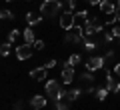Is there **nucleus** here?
<instances>
[{"mask_svg": "<svg viewBox=\"0 0 120 110\" xmlns=\"http://www.w3.org/2000/svg\"><path fill=\"white\" fill-rule=\"evenodd\" d=\"M60 10H62V4H60L58 0H44L42 6H40V14H42V16H46V18L56 16Z\"/></svg>", "mask_w": 120, "mask_h": 110, "instance_id": "1", "label": "nucleus"}, {"mask_svg": "<svg viewBox=\"0 0 120 110\" xmlns=\"http://www.w3.org/2000/svg\"><path fill=\"white\" fill-rule=\"evenodd\" d=\"M98 32H102V22H98L96 18H86L84 20V34L86 36H94Z\"/></svg>", "mask_w": 120, "mask_h": 110, "instance_id": "2", "label": "nucleus"}, {"mask_svg": "<svg viewBox=\"0 0 120 110\" xmlns=\"http://www.w3.org/2000/svg\"><path fill=\"white\" fill-rule=\"evenodd\" d=\"M74 24H76V16H74L72 12H62V16H60V28L62 30H72Z\"/></svg>", "mask_w": 120, "mask_h": 110, "instance_id": "3", "label": "nucleus"}, {"mask_svg": "<svg viewBox=\"0 0 120 110\" xmlns=\"http://www.w3.org/2000/svg\"><path fill=\"white\" fill-rule=\"evenodd\" d=\"M32 44H20V46L16 48V58L18 60H28V58H32Z\"/></svg>", "mask_w": 120, "mask_h": 110, "instance_id": "4", "label": "nucleus"}, {"mask_svg": "<svg viewBox=\"0 0 120 110\" xmlns=\"http://www.w3.org/2000/svg\"><path fill=\"white\" fill-rule=\"evenodd\" d=\"M60 82L58 80H46V94L52 98V100H56L58 98V94H60Z\"/></svg>", "mask_w": 120, "mask_h": 110, "instance_id": "5", "label": "nucleus"}, {"mask_svg": "<svg viewBox=\"0 0 120 110\" xmlns=\"http://www.w3.org/2000/svg\"><path fill=\"white\" fill-rule=\"evenodd\" d=\"M104 56H94V58H90L88 62H86V70H90V72H98L100 68L104 66Z\"/></svg>", "mask_w": 120, "mask_h": 110, "instance_id": "6", "label": "nucleus"}, {"mask_svg": "<svg viewBox=\"0 0 120 110\" xmlns=\"http://www.w3.org/2000/svg\"><path fill=\"white\" fill-rule=\"evenodd\" d=\"M60 80H62V84H70V82L74 80V66H70L68 62L62 66V76H60Z\"/></svg>", "mask_w": 120, "mask_h": 110, "instance_id": "7", "label": "nucleus"}, {"mask_svg": "<svg viewBox=\"0 0 120 110\" xmlns=\"http://www.w3.org/2000/svg\"><path fill=\"white\" fill-rule=\"evenodd\" d=\"M30 106H32L34 110H42V108H46V106H48V100L42 96V94H36V96L30 98Z\"/></svg>", "mask_w": 120, "mask_h": 110, "instance_id": "8", "label": "nucleus"}, {"mask_svg": "<svg viewBox=\"0 0 120 110\" xmlns=\"http://www.w3.org/2000/svg\"><path fill=\"white\" fill-rule=\"evenodd\" d=\"M30 78H32V80H46L48 78V68L46 66H40V68H34V70L30 72Z\"/></svg>", "mask_w": 120, "mask_h": 110, "instance_id": "9", "label": "nucleus"}, {"mask_svg": "<svg viewBox=\"0 0 120 110\" xmlns=\"http://www.w3.org/2000/svg\"><path fill=\"white\" fill-rule=\"evenodd\" d=\"M116 6L118 4H114V0H102V2H100V12L102 14H114L116 12Z\"/></svg>", "mask_w": 120, "mask_h": 110, "instance_id": "10", "label": "nucleus"}, {"mask_svg": "<svg viewBox=\"0 0 120 110\" xmlns=\"http://www.w3.org/2000/svg\"><path fill=\"white\" fill-rule=\"evenodd\" d=\"M106 88L110 90V92H114V94H116V92H120V84L114 80L112 72H108V70H106Z\"/></svg>", "mask_w": 120, "mask_h": 110, "instance_id": "11", "label": "nucleus"}, {"mask_svg": "<svg viewBox=\"0 0 120 110\" xmlns=\"http://www.w3.org/2000/svg\"><path fill=\"white\" fill-rule=\"evenodd\" d=\"M22 36H24V42H26V44H34V42H36V38H34V30L30 28V26H26V30L22 32Z\"/></svg>", "mask_w": 120, "mask_h": 110, "instance_id": "12", "label": "nucleus"}, {"mask_svg": "<svg viewBox=\"0 0 120 110\" xmlns=\"http://www.w3.org/2000/svg\"><path fill=\"white\" fill-rule=\"evenodd\" d=\"M40 20H42V16H38L36 12H28V14H26V24H28V26H36Z\"/></svg>", "mask_w": 120, "mask_h": 110, "instance_id": "13", "label": "nucleus"}, {"mask_svg": "<svg viewBox=\"0 0 120 110\" xmlns=\"http://www.w3.org/2000/svg\"><path fill=\"white\" fill-rule=\"evenodd\" d=\"M60 4H62V10L64 12H72L74 6H76V0H60Z\"/></svg>", "mask_w": 120, "mask_h": 110, "instance_id": "14", "label": "nucleus"}, {"mask_svg": "<svg viewBox=\"0 0 120 110\" xmlns=\"http://www.w3.org/2000/svg\"><path fill=\"white\" fill-rule=\"evenodd\" d=\"M78 80H82V82H92V84H94V72H90V70L82 72L80 76H78Z\"/></svg>", "mask_w": 120, "mask_h": 110, "instance_id": "15", "label": "nucleus"}, {"mask_svg": "<svg viewBox=\"0 0 120 110\" xmlns=\"http://www.w3.org/2000/svg\"><path fill=\"white\" fill-rule=\"evenodd\" d=\"M80 94H82V90H80V88H72V90H68L66 98H68V100L72 102V100H76V98H80Z\"/></svg>", "mask_w": 120, "mask_h": 110, "instance_id": "16", "label": "nucleus"}, {"mask_svg": "<svg viewBox=\"0 0 120 110\" xmlns=\"http://www.w3.org/2000/svg\"><path fill=\"white\" fill-rule=\"evenodd\" d=\"M10 48H12V42L6 40V42L0 46V54H2V56H8V54H10Z\"/></svg>", "mask_w": 120, "mask_h": 110, "instance_id": "17", "label": "nucleus"}, {"mask_svg": "<svg viewBox=\"0 0 120 110\" xmlns=\"http://www.w3.org/2000/svg\"><path fill=\"white\" fill-rule=\"evenodd\" d=\"M108 92H110V90H108L106 86H104V88H96V98H98V100H104V98L108 96Z\"/></svg>", "mask_w": 120, "mask_h": 110, "instance_id": "18", "label": "nucleus"}, {"mask_svg": "<svg viewBox=\"0 0 120 110\" xmlns=\"http://www.w3.org/2000/svg\"><path fill=\"white\" fill-rule=\"evenodd\" d=\"M80 54H72V56H70V58H68V64H70V66H78V64H80Z\"/></svg>", "mask_w": 120, "mask_h": 110, "instance_id": "19", "label": "nucleus"}, {"mask_svg": "<svg viewBox=\"0 0 120 110\" xmlns=\"http://www.w3.org/2000/svg\"><path fill=\"white\" fill-rule=\"evenodd\" d=\"M18 36H20V30H10L8 32V42H16Z\"/></svg>", "mask_w": 120, "mask_h": 110, "instance_id": "20", "label": "nucleus"}, {"mask_svg": "<svg viewBox=\"0 0 120 110\" xmlns=\"http://www.w3.org/2000/svg\"><path fill=\"white\" fill-rule=\"evenodd\" d=\"M0 16H2V20H10V18H14V14L10 12V10H2V12H0Z\"/></svg>", "mask_w": 120, "mask_h": 110, "instance_id": "21", "label": "nucleus"}, {"mask_svg": "<svg viewBox=\"0 0 120 110\" xmlns=\"http://www.w3.org/2000/svg\"><path fill=\"white\" fill-rule=\"evenodd\" d=\"M56 104V108L54 110H70V106L68 104H64V102H54Z\"/></svg>", "mask_w": 120, "mask_h": 110, "instance_id": "22", "label": "nucleus"}, {"mask_svg": "<svg viewBox=\"0 0 120 110\" xmlns=\"http://www.w3.org/2000/svg\"><path fill=\"white\" fill-rule=\"evenodd\" d=\"M32 46H34V50H44V40H36Z\"/></svg>", "mask_w": 120, "mask_h": 110, "instance_id": "23", "label": "nucleus"}, {"mask_svg": "<svg viewBox=\"0 0 120 110\" xmlns=\"http://www.w3.org/2000/svg\"><path fill=\"white\" fill-rule=\"evenodd\" d=\"M84 46H86V50H88V52H92V50L96 48V44L92 42V40H86V44H84Z\"/></svg>", "mask_w": 120, "mask_h": 110, "instance_id": "24", "label": "nucleus"}, {"mask_svg": "<svg viewBox=\"0 0 120 110\" xmlns=\"http://www.w3.org/2000/svg\"><path fill=\"white\" fill-rule=\"evenodd\" d=\"M106 22H108V24H114V22H118V18H116V12H114V14H108Z\"/></svg>", "mask_w": 120, "mask_h": 110, "instance_id": "25", "label": "nucleus"}, {"mask_svg": "<svg viewBox=\"0 0 120 110\" xmlns=\"http://www.w3.org/2000/svg\"><path fill=\"white\" fill-rule=\"evenodd\" d=\"M112 34H114V38H120V24L118 26H112V30H110Z\"/></svg>", "mask_w": 120, "mask_h": 110, "instance_id": "26", "label": "nucleus"}, {"mask_svg": "<svg viewBox=\"0 0 120 110\" xmlns=\"http://www.w3.org/2000/svg\"><path fill=\"white\" fill-rule=\"evenodd\" d=\"M76 18H82V20H86V18H88V12H86V10H78V12H76Z\"/></svg>", "mask_w": 120, "mask_h": 110, "instance_id": "27", "label": "nucleus"}, {"mask_svg": "<svg viewBox=\"0 0 120 110\" xmlns=\"http://www.w3.org/2000/svg\"><path fill=\"white\" fill-rule=\"evenodd\" d=\"M56 64H58V62H56V60H54V58H52V60H48V62H46V64H44V66H46V68H48V70H50V68H54V66H56Z\"/></svg>", "mask_w": 120, "mask_h": 110, "instance_id": "28", "label": "nucleus"}, {"mask_svg": "<svg viewBox=\"0 0 120 110\" xmlns=\"http://www.w3.org/2000/svg\"><path fill=\"white\" fill-rule=\"evenodd\" d=\"M104 40H106V42H108V44H110V42H112V40H114V34H112V32H108V34H106V36H104Z\"/></svg>", "mask_w": 120, "mask_h": 110, "instance_id": "29", "label": "nucleus"}, {"mask_svg": "<svg viewBox=\"0 0 120 110\" xmlns=\"http://www.w3.org/2000/svg\"><path fill=\"white\" fill-rule=\"evenodd\" d=\"M84 2H88V4H92V6H100L102 0H84Z\"/></svg>", "mask_w": 120, "mask_h": 110, "instance_id": "30", "label": "nucleus"}, {"mask_svg": "<svg viewBox=\"0 0 120 110\" xmlns=\"http://www.w3.org/2000/svg\"><path fill=\"white\" fill-rule=\"evenodd\" d=\"M114 74H116V76H120V62L114 64Z\"/></svg>", "mask_w": 120, "mask_h": 110, "instance_id": "31", "label": "nucleus"}, {"mask_svg": "<svg viewBox=\"0 0 120 110\" xmlns=\"http://www.w3.org/2000/svg\"><path fill=\"white\" fill-rule=\"evenodd\" d=\"M14 110H22V102H16L14 104Z\"/></svg>", "mask_w": 120, "mask_h": 110, "instance_id": "32", "label": "nucleus"}, {"mask_svg": "<svg viewBox=\"0 0 120 110\" xmlns=\"http://www.w3.org/2000/svg\"><path fill=\"white\" fill-rule=\"evenodd\" d=\"M116 18H118V22H120V4L116 6Z\"/></svg>", "mask_w": 120, "mask_h": 110, "instance_id": "33", "label": "nucleus"}, {"mask_svg": "<svg viewBox=\"0 0 120 110\" xmlns=\"http://www.w3.org/2000/svg\"><path fill=\"white\" fill-rule=\"evenodd\" d=\"M6 2H14V0H6Z\"/></svg>", "mask_w": 120, "mask_h": 110, "instance_id": "34", "label": "nucleus"}, {"mask_svg": "<svg viewBox=\"0 0 120 110\" xmlns=\"http://www.w3.org/2000/svg\"><path fill=\"white\" fill-rule=\"evenodd\" d=\"M28 2H30V0H28Z\"/></svg>", "mask_w": 120, "mask_h": 110, "instance_id": "35", "label": "nucleus"}, {"mask_svg": "<svg viewBox=\"0 0 120 110\" xmlns=\"http://www.w3.org/2000/svg\"><path fill=\"white\" fill-rule=\"evenodd\" d=\"M118 40H120V38H118Z\"/></svg>", "mask_w": 120, "mask_h": 110, "instance_id": "36", "label": "nucleus"}]
</instances>
